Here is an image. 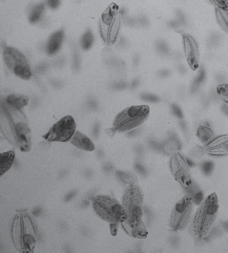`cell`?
<instances>
[{"mask_svg": "<svg viewBox=\"0 0 228 253\" xmlns=\"http://www.w3.org/2000/svg\"><path fill=\"white\" fill-rule=\"evenodd\" d=\"M193 202L190 195L184 196L173 207L169 219V226L174 231L184 229L192 215Z\"/></svg>", "mask_w": 228, "mask_h": 253, "instance_id": "obj_7", "label": "cell"}, {"mask_svg": "<svg viewBox=\"0 0 228 253\" xmlns=\"http://www.w3.org/2000/svg\"><path fill=\"white\" fill-rule=\"evenodd\" d=\"M94 42V37L93 32L90 29H87L81 37L80 44L81 47L84 50H88L91 48Z\"/></svg>", "mask_w": 228, "mask_h": 253, "instance_id": "obj_20", "label": "cell"}, {"mask_svg": "<svg viewBox=\"0 0 228 253\" xmlns=\"http://www.w3.org/2000/svg\"><path fill=\"white\" fill-rule=\"evenodd\" d=\"M204 153L213 157H221L228 155V136H218L210 141L203 148Z\"/></svg>", "mask_w": 228, "mask_h": 253, "instance_id": "obj_13", "label": "cell"}, {"mask_svg": "<svg viewBox=\"0 0 228 253\" xmlns=\"http://www.w3.org/2000/svg\"><path fill=\"white\" fill-rule=\"evenodd\" d=\"M122 203L127 217H141L143 197L137 186L134 184L129 185L123 196Z\"/></svg>", "mask_w": 228, "mask_h": 253, "instance_id": "obj_9", "label": "cell"}, {"mask_svg": "<svg viewBox=\"0 0 228 253\" xmlns=\"http://www.w3.org/2000/svg\"><path fill=\"white\" fill-rule=\"evenodd\" d=\"M149 114V107L145 105L129 107L115 117L113 123L114 130L124 132L136 128L147 119Z\"/></svg>", "mask_w": 228, "mask_h": 253, "instance_id": "obj_5", "label": "cell"}, {"mask_svg": "<svg viewBox=\"0 0 228 253\" xmlns=\"http://www.w3.org/2000/svg\"><path fill=\"white\" fill-rule=\"evenodd\" d=\"M71 143L77 148L84 151H92L95 148L92 140L78 131L75 132L71 139Z\"/></svg>", "mask_w": 228, "mask_h": 253, "instance_id": "obj_16", "label": "cell"}, {"mask_svg": "<svg viewBox=\"0 0 228 253\" xmlns=\"http://www.w3.org/2000/svg\"><path fill=\"white\" fill-rule=\"evenodd\" d=\"M156 49L159 53L165 55L169 51L168 46L166 41L163 38H158L155 42Z\"/></svg>", "mask_w": 228, "mask_h": 253, "instance_id": "obj_23", "label": "cell"}, {"mask_svg": "<svg viewBox=\"0 0 228 253\" xmlns=\"http://www.w3.org/2000/svg\"><path fill=\"white\" fill-rule=\"evenodd\" d=\"M5 101L9 107L19 111L28 104L29 98L25 95L12 93L8 95Z\"/></svg>", "mask_w": 228, "mask_h": 253, "instance_id": "obj_17", "label": "cell"}, {"mask_svg": "<svg viewBox=\"0 0 228 253\" xmlns=\"http://www.w3.org/2000/svg\"><path fill=\"white\" fill-rule=\"evenodd\" d=\"M197 135L202 142L205 143L210 140L213 135V132L209 127L204 126L198 129Z\"/></svg>", "mask_w": 228, "mask_h": 253, "instance_id": "obj_22", "label": "cell"}, {"mask_svg": "<svg viewBox=\"0 0 228 253\" xmlns=\"http://www.w3.org/2000/svg\"><path fill=\"white\" fill-rule=\"evenodd\" d=\"M76 128L75 120L67 115L54 124L42 137L48 141L67 142L74 135Z\"/></svg>", "mask_w": 228, "mask_h": 253, "instance_id": "obj_8", "label": "cell"}, {"mask_svg": "<svg viewBox=\"0 0 228 253\" xmlns=\"http://www.w3.org/2000/svg\"><path fill=\"white\" fill-rule=\"evenodd\" d=\"M122 18L119 6H109L102 13L99 22V31L103 41L108 45L116 43L122 31Z\"/></svg>", "mask_w": 228, "mask_h": 253, "instance_id": "obj_3", "label": "cell"}, {"mask_svg": "<svg viewBox=\"0 0 228 253\" xmlns=\"http://www.w3.org/2000/svg\"><path fill=\"white\" fill-rule=\"evenodd\" d=\"M121 223L124 230L130 236L140 239L147 237L148 232L141 217H127Z\"/></svg>", "mask_w": 228, "mask_h": 253, "instance_id": "obj_14", "label": "cell"}, {"mask_svg": "<svg viewBox=\"0 0 228 253\" xmlns=\"http://www.w3.org/2000/svg\"><path fill=\"white\" fill-rule=\"evenodd\" d=\"M170 167L175 180L183 187L188 188L192 182L189 165L186 157L176 152L171 157Z\"/></svg>", "mask_w": 228, "mask_h": 253, "instance_id": "obj_10", "label": "cell"}, {"mask_svg": "<svg viewBox=\"0 0 228 253\" xmlns=\"http://www.w3.org/2000/svg\"><path fill=\"white\" fill-rule=\"evenodd\" d=\"M190 220V229L197 239L203 240L212 232L219 210L217 196L213 193L203 199Z\"/></svg>", "mask_w": 228, "mask_h": 253, "instance_id": "obj_1", "label": "cell"}, {"mask_svg": "<svg viewBox=\"0 0 228 253\" xmlns=\"http://www.w3.org/2000/svg\"><path fill=\"white\" fill-rule=\"evenodd\" d=\"M47 5L52 9H55L59 7L61 0H45Z\"/></svg>", "mask_w": 228, "mask_h": 253, "instance_id": "obj_25", "label": "cell"}, {"mask_svg": "<svg viewBox=\"0 0 228 253\" xmlns=\"http://www.w3.org/2000/svg\"><path fill=\"white\" fill-rule=\"evenodd\" d=\"M10 134L7 139L22 152H28L31 148V132L24 122L14 124L11 121Z\"/></svg>", "mask_w": 228, "mask_h": 253, "instance_id": "obj_11", "label": "cell"}, {"mask_svg": "<svg viewBox=\"0 0 228 253\" xmlns=\"http://www.w3.org/2000/svg\"><path fill=\"white\" fill-rule=\"evenodd\" d=\"M118 224H115V223H111V230L112 234H113L114 235L116 233V230L117 228V225Z\"/></svg>", "mask_w": 228, "mask_h": 253, "instance_id": "obj_28", "label": "cell"}, {"mask_svg": "<svg viewBox=\"0 0 228 253\" xmlns=\"http://www.w3.org/2000/svg\"><path fill=\"white\" fill-rule=\"evenodd\" d=\"M142 98L151 102H156L158 100V98L153 94L149 93L143 94L141 96Z\"/></svg>", "mask_w": 228, "mask_h": 253, "instance_id": "obj_26", "label": "cell"}, {"mask_svg": "<svg viewBox=\"0 0 228 253\" xmlns=\"http://www.w3.org/2000/svg\"><path fill=\"white\" fill-rule=\"evenodd\" d=\"M214 7L222 9L225 10L228 9V0H208Z\"/></svg>", "mask_w": 228, "mask_h": 253, "instance_id": "obj_24", "label": "cell"}, {"mask_svg": "<svg viewBox=\"0 0 228 253\" xmlns=\"http://www.w3.org/2000/svg\"><path fill=\"white\" fill-rule=\"evenodd\" d=\"M218 93L221 97L227 98L228 95V88L227 87H225V85H221L220 87L218 88Z\"/></svg>", "mask_w": 228, "mask_h": 253, "instance_id": "obj_27", "label": "cell"}, {"mask_svg": "<svg viewBox=\"0 0 228 253\" xmlns=\"http://www.w3.org/2000/svg\"><path fill=\"white\" fill-rule=\"evenodd\" d=\"M176 32L182 36L185 53L188 62L193 67L196 66L199 58V50L195 38L189 30H180Z\"/></svg>", "mask_w": 228, "mask_h": 253, "instance_id": "obj_12", "label": "cell"}, {"mask_svg": "<svg viewBox=\"0 0 228 253\" xmlns=\"http://www.w3.org/2000/svg\"><path fill=\"white\" fill-rule=\"evenodd\" d=\"M15 153L13 151H9L0 154V176L8 170L13 164Z\"/></svg>", "mask_w": 228, "mask_h": 253, "instance_id": "obj_18", "label": "cell"}, {"mask_svg": "<svg viewBox=\"0 0 228 253\" xmlns=\"http://www.w3.org/2000/svg\"><path fill=\"white\" fill-rule=\"evenodd\" d=\"M92 203L94 210L98 215L111 224H119L127 218L122 205L110 196H96Z\"/></svg>", "mask_w": 228, "mask_h": 253, "instance_id": "obj_4", "label": "cell"}, {"mask_svg": "<svg viewBox=\"0 0 228 253\" xmlns=\"http://www.w3.org/2000/svg\"><path fill=\"white\" fill-rule=\"evenodd\" d=\"M45 6L39 3L33 5L29 13V20L32 23L38 22L42 18L44 12Z\"/></svg>", "mask_w": 228, "mask_h": 253, "instance_id": "obj_19", "label": "cell"}, {"mask_svg": "<svg viewBox=\"0 0 228 253\" xmlns=\"http://www.w3.org/2000/svg\"><path fill=\"white\" fill-rule=\"evenodd\" d=\"M65 33L62 29H59L51 35L45 46V50L47 55H53L59 50L62 45Z\"/></svg>", "mask_w": 228, "mask_h": 253, "instance_id": "obj_15", "label": "cell"}, {"mask_svg": "<svg viewBox=\"0 0 228 253\" xmlns=\"http://www.w3.org/2000/svg\"><path fill=\"white\" fill-rule=\"evenodd\" d=\"M11 232L14 246L19 252H33L37 234L35 224L30 216L24 212L17 214L14 218Z\"/></svg>", "mask_w": 228, "mask_h": 253, "instance_id": "obj_2", "label": "cell"}, {"mask_svg": "<svg viewBox=\"0 0 228 253\" xmlns=\"http://www.w3.org/2000/svg\"><path fill=\"white\" fill-rule=\"evenodd\" d=\"M168 73H167L166 71H161L159 74H160L161 76H166Z\"/></svg>", "mask_w": 228, "mask_h": 253, "instance_id": "obj_29", "label": "cell"}, {"mask_svg": "<svg viewBox=\"0 0 228 253\" xmlns=\"http://www.w3.org/2000/svg\"><path fill=\"white\" fill-rule=\"evenodd\" d=\"M217 22L224 32H228V10L214 7Z\"/></svg>", "mask_w": 228, "mask_h": 253, "instance_id": "obj_21", "label": "cell"}, {"mask_svg": "<svg viewBox=\"0 0 228 253\" xmlns=\"http://www.w3.org/2000/svg\"><path fill=\"white\" fill-rule=\"evenodd\" d=\"M3 57L7 68L12 73L24 80L30 79L31 67L22 52L15 47L7 46L3 49Z\"/></svg>", "mask_w": 228, "mask_h": 253, "instance_id": "obj_6", "label": "cell"}]
</instances>
